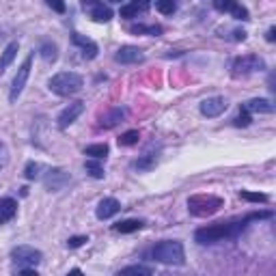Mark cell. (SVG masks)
<instances>
[{
	"instance_id": "obj_1",
	"label": "cell",
	"mask_w": 276,
	"mask_h": 276,
	"mask_svg": "<svg viewBox=\"0 0 276 276\" xmlns=\"http://www.w3.org/2000/svg\"><path fill=\"white\" fill-rule=\"evenodd\" d=\"M151 257L158 263H164V265H183V261H186V252H183L181 242L164 240V242H160L151 248Z\"/></svg>"
},
{
	"instance_id": "obj_2",
	"label": "cell",
	"mask_w": 276,
	"mask_h": 276,
	"mask_svg": "<svg viewBox=\"0 0 276 276\" xmlns=\"http://www.w3.org/2000/svg\"><path fill=\"white\" fill-rule=\"evenodd\" d=\"M48 87L52 93H56L60 97H69V95H76L82 91L84 80H82V76L74 74V71H60V74L50 78Z\"/></svg>"
},
{
	"instance_id": "obj_3",
	"label": "cell",
	"mask_w": 276,
	"mask_h": 276,
	"mask_svg": "<svg viewBox=\"0 0 276 276\" xmlns=\"http://www.w3.org/2000/svg\"><path fill=\"white\" fill-rule=\"evenodd\" d=\"M224 205V201L220 197H214V194H194L188 199V209L192 216L205 218V216H214L220 207Z\"/></svg>"
},
{
	"instance_id": "obj_4",
	"label": "cell",
	"mask_w": 276,
	"mask_h": 276,
	"mask_svg": "<svg viewBox=\"0 0 276 276\" xmlns=\"http://www.w3.org/2000/svg\"><path fill=\"white\" fill-rule=\"evenodd\" d=\"M11 259H13L15 270H19V268H37V265L41 263V259H44V254H41V250H37L33 246H15L11 250Z\"/></svg>"
},
{
	"instance_id": "obj_5",
	"label": "cell",
	"mask_w": 276,
	"mask_h": 276,
	"mask_svg": "<svg viewBox=\"0 0 276 276\" xmlns=\"http://www.w3.org/2000/svg\"><path fill=\"white\" fill-rule=\"evenodd\" d=\"M30 67H33V54L26 56V60L22 63V67L17 69V74L13 78V82H11V91H9V101H11V104H15L17 97L22 95V91H24V87L28 82V76H30Z\"/></svg>"
},
{
	"instance_id": "obj_6",
	"label": "cell",
	"mask_w": 276,
	"mask_h": 276,
	"mask_svg": "<svg viewBox=\"0 0 276 276\" xmlns=\"http://www.w3.org/2000/svg\"><path fill=\"white\" fill-rule=\"evenodd\" d=\"M265 69L263 58H259L257 54H246L233 60V76H246V74H254V71Z\"/></svg>"
},
{
	"instance_id": "obj_7",
	"label": "cell",
	"mask_w": 276,
	"mask_h": 276,
	"mask_svg": "<svg viewBox=\"0 0 276 276\" xmlns=\"http://www.w3.org/2000/svg\"><path fill=\"white\" fill-rule=\"evenodd\" d=\"M214 7H216V11L220 13H231L235 19H242V22H246L248 17V9L242 7L238 0H214Z\"/></svg>"
},
{
	"instance_id": "obj_8",
	"label": "cell",
	"mask_w": 276,
	"mask_h": 276,
	"mask_svg": "<svg viewBox=\"0 0 276 276\" xmlns=\"http://www.w3.org/2000/svg\"><path fill=\"white\" fill-rule=\"evenodd\" d=\"M69 173H65L63 168H50L48 171V175L44 177V183H46V188L50 192H58V190H63L67 183H69Z\"/></svg>"
},
{
	"instance_id": "obj_9",
	"label": "cell",
	"mask_w": 276,
	"mask_h": 276,
	"mask_svg": "<svg viewBox=\"0 0 276 276\" xmlns=\"http://www.w3.org/2000/svg\"><path fill=\"white\" fill-rule=\"evenodd\" d=\"M227 99L224 97H207L201 101V115L207 117V119H214V117H220L224 110H227Z\"/></svg>"
},
{
	"instance_id": "obj_10",
	"label": "cell",
	"mask_w": 276,
	"mask_h": 276,
	"mask_svg": "<svg viewBox=\"0 0 276 276\" xmlns=\"http://www.w3.org/2000/svg\"><path fill=\"white\" fill-rule=\"evenodd\" d=\"M84 112V101H74V104H69L67 108H63L60 110V115H58V128L60 130H65V128H69L74 121L82 115Z\"/></svg>"
},
{
	"instance_id": "obj_11",
	"label": "cell",
	"mask_w": 276,
	"mask_h": 276,
	"mask_svg": "<svg viewBox=\"0 0 276 276\" xmlns=\"http://www.w3.org/2000/svg\"><path fill=\"white\" fill-rule=\"evenodd\" d=\"M145 58V54H142V50L136 48V46H123L117 50L115 54V60L121 65H132V63H140V60Z\"/></svg>"
},
{
	"instance_id": "obj_12",
	"label": "cell",
	"mask_w": 276,
	"mask_h": 276,
	"mask_svg": "<svg viewBox=\"0 0 276 276\" xmlns=\"http://www.w3.org/2000/svg\"><path fill=\"white\" fill-rule=\"evenodd\" d=\"M71 44L78 46V48H82V56H84V58H95L97 52H99L97 44H95V41H91L89 37L80 35V33H74V35H71Z\"/></svg>"
},
{
	"instance_id": "obj_13",
	"label": "cell",
	"mask_w": 276,
	"mask_h": 276,
	"mask_svg": "<svg viewBox=\"0 0 276 276\" xmlns=\"http://www.w3.org/2000/svg\"><path fill=\"white\" fill-rule=\"evenodd\" d=\"M119 209H121V203L117 199H101L95 214H97L99 220H108V218L115 216V214H119Z\"/></svg>"
},
{
	"instance_id": "obj_14",
	"label": "cell",
	"mask_w": 276,
	"mask_h": 276,
	"mask_svg": "<svg viewBox=\"0 0 276 276\" xmlns=\"http://www.w3.org/2000/svg\"><path fill=\"white\" fill-rule=\"evenodd\" d=\"M125 115H128V110L125 108H112V110H108L104 117H101V121H99V125L101 128H115V125H119L121 121L125 119Z\"/></svg>"
},
{
	"instance_id": "obj_15",
	"label": "cell",
	"mask_w": 276,
	"mask_h": 276,
	"mask_svg": "<svg viewBox=\"0 0 276 276\" xmlns=\"http://www.w3.org/2000/svg\"><path fill=\"white\" fill-rule=\"evenodd\" d=\"M244 110L246 112H265V115H270V112H274V104L270 99H250L244 104Z\"/></svg>"
},
{
	"instance_id": "obj_16",
	"label": "cell",
	"mask_w": 276,
	"mask_h": 276,
	"mask_svg": "<svg viewBox=\"0 0 276 276\" xmlns=\"http://www.w3.org/2000/svg\"><path fill=\"white\" fill-rule=\"evenodd\" d=\"M15 211H17V203L15 199H0V224L7 222V220H11L15 216Z\"/></svg>"
},
{
	"instance_id": "obj_17",
	"label": "cell",
	"mask_w": 276,
	"mask_h": 276,
	"mask_svg": "<svg viewBox=\"0 0 276 276\" xmlns=\"http://www.w3.org/2000/svg\"><path fill=\"white\" fill-rule=\"evenodd\" d=\"M15 54H17V41H11L7 48H5V52H3V58H0V74L13 63V58H15Z\"/></svg>"
},
{
	"instance_id": "obj_18",
	"label": "cell",
	"mask_w": 276,
	"mask_h": 276,
	"mask_svg": "<svg viewBox=\"0 0 276 276\" xmlns=\"http://www.w3.org/2000/svg\"><path fill=\"white\" fill-rule=\"evenodd\" d=\"M142 220H138V218H130V220H123V222H117L115 224V231L117 233H134V231H138V229H142Z\"/></svg>"
},
{
	"instance_id": "obj_19",
	"label": "cell",
	"mask_w": 276,
	"mask_h": 276,
	"mask_svg": "<svg viewBox=\"0 0 276 276\" xmlns=\"http://www.w3.org/2000/svg\"><path fill=\"white\" fill-rule=\"evenodd\" d=\"M91 17L95 19V22L99 24H104V22H110L112 19V11H110V7H104V5H97L93 11H91Z\"/></svg>"
},
{
	"instance_id": "obj_20",
	"label": "cell",
	"mask_w": 276,
	"mask_h": 276,
	"mask_svg": "<svg viewBox=\"0 0 276 276\" xmlns=\"http://www.w3.org/2000/svg\"><path fill=\"white\" fill-rule=\"evenodd\" d=\"M84 156H91V158H95V160L106 158L108 156V145H106V142H99V145H89L84 149Z\"/></svg>"
},
{
	"instance_id": "obj_21",
	"label": "cell",
	"mask_w": 276,
	"mask_h": 276,
	"mask_svg": "<svg viewBox=\"0 0 276 276\" xmlns=\"http://www.w3.org/2000/svg\"><path fill=\"white\" fill-rule=\"evenodd\" d=\"M130 33H132V35H160V33H162V26L134 24V26H130Z\"/></svg>"
},
{
	"instance_id": "obj_22",
	"label": "cell",
	"mask_w": 276,
	"mask_h": 276,
	"mask_svg": "<svg viewBox=\"0 0 276 276\" xmlns=\"http://www.w3.org/2000/svg\"><path fill=\"white\" fill-rule=\"evenodd\" d=\"M41 171H44V166L39 164V162H28L26 168H24V177L30 179V181L39 179V177H41Z\"/></svg>"
},
{
	"instance_id": "obj_23",
	"label": "cell",
	"mask_w": 276,
	"mask_h": 276,
	"mask_svg": "<svg viewBox=\"0 0 276 276\" xmlns=\"http://www.w3.org/2000/svg\"><path fill=\"white\" fill-rule=\"evenodd\" d=\"M138 138H140L138 130H128L125 134H121L119 145H121V147H132V145H136V142H138Z\"/></svg>"
},
{
	"instance_id": "obj_24",
	"label": "cell",
	"mask_w": 276,
	"mask_h": 276,
	"mask_svg": "<svg viewBox=\"0 0 276 276\" xmlns=\"http://www.w3.org/2000/svg\"><path fill=\"white\" fill-rule=\"evenodd\" d=\"M84 171H87L93 179H101V177H104V168L99 166V162H95V158L89 160V162H84Z\"/></svg>"
},
{
	"instance_id": "obj_25",
	"label": "cell",
	"mask_w": 276,
	"mask_h": 276,
	"mask_svg": "<svg viewBox=\"0 0 276 276\" xmlns=\"http://www.w3.org/2000/svg\"><path fill=\"white\" fill-rule=\"evenodd\" d=\"M156 9L162 15H173L177 5H175V0H156Z\"/></svg>"
},
{
	"instance_id": "obj_26",
	"label": "cell",
	"mask_w": 276,
	"mask_h": 276,
	"mask_svg": "<svg viewBox=\"0 0 276 276\" xmlns=\"http://www.w3.org/2000/svg\"><path fill=\"white\" fill-rule=\"evenodd\" d=\"M240 199L248 201V203H265V201H268V194H263V192H248V190H242V192H240Z\"/></svg>"
},
{
	"instance_id": "obj_27",
	"label": "cell",
	"mask_w": 276,
	"mask_h": 276,
	"mask_svg": "<svg viewBox=\"0 0 276 276\" xmlns=\"http://www.w3.org/2000/svg\"><path fill=\"white\" fill-rule=\"evenodd\" d=\"M39 52H41V56L48 60V63H54L56 56H58V54H56V46H54V44H50V41H46Z\"/></svg>"
},
{
	"instance_id": "obj_28",
	"label": "cell",
	"mask_w": 276,
	"mask_h": 276,
	"mask_svg": "<svg viewBox=\"0 0 276 276\" xmlns=\"http://www.w3.org/2000/svg\"><path fill=\"white\" fill-rule=\"evenodd\" d=\"M153 270L147 268V265H128V268H123L119 274H140V276H149Z\"/></svg>"
},
{
	"instance_id": "obj_29",
	"label": "cell",
	"mask_w": 276,
	"mask_h": 276,
	"mask_svg": "<svg viewBox=\"0 0 276 276\" xmlns=\"http://www.w3.org/2000/svg\"><path fill=\"white\" fill-rule=\"evenodd\" d=\"M134 166H136L138 171H149V168L156 166V158H153V156H145V158L136 160V162H134Z\"/></svg>"
},
{
	"instance_id": "obj_30",
	"label": "cell",
	"mask_w": 276,
	"mask_h": 276,
	"mask_svg": "<svg viewBox=\"0 0 276 276\" xmlns=\"http://www.w3.org/2000/svg\"><path fill=\"white\" fill-rule=\"evenodd\" d=\"M46 5L52 9V11H56V13H65V11H67L65 0H46Z\"/></svg>"
},
{
	"instance_id": "obj_31",
	"label": "cell",
	"mask_w": 276,
	"mask_h": 276,
	"mask_svg": "<svg viewBox=\"0 0 276 276\" xmlns=\"http://www.w3.org/2000/svg\"><path fill=\"white\" fill-rule=\"evenodd\" d=\"M233 125H235V128H246V125H250V115H248L246 110H244V112H240V115L235 117Z\"/></svg>"
},
{
	"instance_id": "obj_32",
	"label": "cell",
	"mask_w": 276,
	"mask_h": 276,
	"mask_svg": "<svg viewBox=\"0 0 276 276\" xmlns=\"http://www.w3.org/2000/svg\"><path fill=\"white\" fill-rule=\"evenodd\" d=\"M87 242H89L87 235H74V238L67 240V246H69V248H80V246H82V244H87Z\"/></svg>"
},
{
	"instance_id": "obj_33",
	"label": "cell",
	"mask_w": 276,
	"mask_h": 276,
	"mask_svg": "<svg viewBox=\"0 0 276 276\" xmlns=\"http://www.w3.org/2000/svg\"><path fill=\"white\" fill-rule=\"evenodd\" d=\"M138 9L134 5H125V7H121V17H125V19H132V17H138Z\"/></svg>"
},
{
	"instance_id": "obj_34",
	"label": "cell",
	"mask_w": 276,
	"mask_h": 276,
	"mask_svg": "<svg viewBox=\"0 0 276 276\" xmlns=\"http://www.w3.org/2000/svg\"><path fill=\"white\" fill-rule=\"evenodd\" d=\"M7 162H9V149H7V145L0 142V168H3Z\"/></svg>"
},
{
	"instance_id": "obj_35",
	"label": "cell",
	"mask_w": 276,
	"mask_h": 276,
	"mask_svg": "<svg viewBox=\"0 0 276 276\" xmlns=\"http://www.w3.org/2000/svg\"><path fill=\"white\" fill-rule=\"evenodd\" d=\"M132 5H134V7L138 9V11H140V13H145V11H147V9L151 7V0H134V3H132Z\"/></svg>"
},
{
	"instance_id": "obj_36",
	"label": "cell",
	"mask_w": 276,
	"mask_h": 276,
	"mask_svg": "<svg viewBox=\"0 0 276 276\" xmlns=\"http://www.w3.org/2000/svg\"><path fill=\"white\" fill-rule=\"evenodd\" d=\"M17 274H24V276H37V270L35 268H19V270H15Z\"/></svg>"
},
{
	"instance_id": "obj_37",
	"label": "cell",
	"mask_w": 276,
	"mask_h": 276,
	"mask_svg": "<svg viewBox=\"0 0 276 276\" xmlns=\"http://www.w3.org/2000/svg\"><path fill=\"white\" fill-rule=\"evenodd\" d=\"M233 39L235 41H244V39H246V30H233Z\"/></svg>"
},
{
	"instance_id": "obj_38",
	"label": "cell",
	"mask_w": 276,
	"mask_h": 276,
	"mask_svg": "<svg viewBox=\"0 0 276 276\" xmlns=\"http://www.w3.org/2000/svg\"><path fill=\"white\" fill-rule=\"evenodd\" d=\"M265 39H268V41H274V39H276V28H270L268 35H265Z\"/></svg>"
},
{
	"instance_id": "obj_39",
	"label": "cell",
	"mask_w": 276,
	"mask_h": 276,
	"mask_svg": "<svg viewBox=\"0 0 276 276\" xmlns=\"http://www.w3.org/2000/svg\"><path fill=\"white\" fill-rule=\"evenodd\" d=\"M84 5H97V0H82Z\"/></svg>"
},
{
	"instance_id": "obj_40",
	"label": "cell",
	"mask_w": 276,
	"mask_h": 276,
	"mask_svg": "<svg viewBox=\"0 0 276 276\" xmlns=\"http://www.w3.org/2000/svg\"><path fill=\"white\" fill-rule=\"evenodd\" d=\"M110 3H121V0H110Z\"/></svg>"
}]
</instances>
